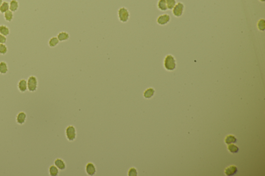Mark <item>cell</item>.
I'll list each match as a JSON object with an SVG mask.
<instances>
[{"label":"cell","instance_id":"6da1fadb","mask_svg":"<svg viewBox=\"0 0 265 176\" xmlns=\"http://www.w3.org/2000/svg\"><path fill=\"white\" fill-rule=\"evenodd\" d=\"M131 14L129 10L125 7H121L118 10V18L121 23H125L129 21Z\"/></svg>","mask_w":265,"mask_h":176},{"label":"cell","instance_id":"7a4b0ae2","mask_svg":"<svg viewBox=\"0 0 265 176\" xmlns=\"http://www.w3.org/2000/svg\"><path fill=\"white\" fill-rule=\"evenodd\" d=\"M28 90L31 92H35L38 88V82L35 76H31L27 80Z\"/></svg>","mask_w":265,"mask_h":176},{"label":"cell","instance_id":"3957f363","mask_svg":"<svg viewBox=\"0 0 265 176\" xmlns=\"http://www.w3.org/2000/svg\"><path fill=\"white\" fill-rule=\"evenodd\" d=\"M66 137L69 142H74L77 137V131L74 126H68L65 129Z\"/></svg>","mask_w":265,"mask_h":176},{"label":"cell","instance_id":"277c9868","mask_svg":"<svg viewBox=\"0 0 265 176\" xmlns=\"http://www.w3.org/2000/svg\"><path fill=\"white\" fill-rule=\"evenodd\" d=\"M176 61L172 55H168L164 60V66L167 70H173L176 68Z\"/></svg>","mask_w":265,"mask_h":176},{"label":"cell","instance_id":"5b68a950","mask_svg":"<svg viewBox=\"0 0 265 176\" xmlns=\"http://www.w3.org/2000/svg\"><path fill=\"white\" fill-rule=\"evenodd\" d=\"M184 5L182 3L179 2L178 4H176L174 8L172 13L175 16L179 17H180L182 15L184 11Z\"/></svg>","mask_w":265,"mask_h":176},{"label":"cell","instance_id":"8992f818","mask_svg":"<svg viewBox=\"0 0 265 176\" xmlns=\"http://www.w3.org/2000/svg\"><path fill=\"white\" fill-rule=\"evenodd\" d=\"M85 170L86 174L90 176H93L95 175L96 172V167L94 164L92 162H89L86 164Z\"/></svg>","mask_w":265,"mask_h":176},{"label":"cell","instance_id":"52a82bcc","mask_svg":"<svg viewBox=\"0 0 265 176\" xmlns=\"http://www.w3.org/2000/svg\"><path fill=\"white\" fill-rule=\"evenodd\" d=\"M27 119V115L24 111L19 112L16 117V122L19 125H23Z\"/></svg>","mask_w":265,"mask_h":176},{"label":"cell","instance_id":"ba28073f","mask_svg":"<svg viewBox=\"0 0 265 176\" xmlns=\"http://www.w3.org/2000/svg\"><path fill=\"white\" fill-rule=\"evenodd\" d=\"M17 87L20 92L24 93L28 90V84L27 81L25 79H21L20 80L17 85Z\"/></svg>","mask_w":265,"mask_h":176},{"label":"cell","instance_id":"9c48e42d","mask_svg":"<svg viewBox=\"0 0 265 176\" xmlns=\"http://www.w3.org/2000/svg\"><path fill=\"white\" fill-rule=\"evenodd\" d=\"M54 165L59 170H61V171L64 170L66 168L65 162L63 160L60 159V158H57L55 160Z\"/></svg>","mask_w":265,"mask_h":176},{"label":"cell","instance_id":"30bf717a","mask_svg":"<svg viewBox=\"0 0 265 176\" xmlns=\"http://www.w3.org/2000/svg\"><path fill=\"white\" fill-rule=\"evenodd\" d=\"M170 17L167 14L161 15L157 18V22L159 25H165L170 21Z\"/></svg>","mask_w":265,"mask_h":176},{"label":"cell","instance_id":"8fae6325","mask_svg":"<svg viewBox=\"0 0 265 176\" xmlns=\"http://www.w3.org/2000/svg\"><path fill=\"white\" fill-rule=\"evenodd\" d=\"M237 171V167L236 166L231 165L225 168L224 172L226 176H231L235 175Z\"/></svg>","mask_w":265,"mask_h":176},{"label":"cell","instance_id":"7c38bea8","mask_svg":"<svg viewBox=\"0 0 265 176\" xmlns=\"http://www.w3.org/2000/svg\"><path fill=\"white\" fill-rule=\"evenodd\" d=\"M57 38L60 42H63L68 40L70 38V35L68 32L65 31H62L58 33Z\"/></svg>","mask_w":265,"mask_h":176},{"label":"cell","instance_id":"4fadbf2b","mask_svg":"<svg viewBox=\"0 0 265 176\" xmlns=\"http://www.w3.org/2000/svg\"><path fill=\"white\" fill-rule=\"evenodd\" d=\"M154 94L155 90L154 89V88L150 87L144 90V92L143 93V96L144 97V98L149 99L151 98L154 96Z\"/></svg>","mask_w":265,"mask_h":176},{"label":"cell","instance_id":"5bb4252c","mask_svg":"<svg viewBox=\"0 0 265 176\" xmlns=\"http://www.w3.org/2000/svg\"><path fill=\"white\" fill-rule=\"evenodd\" d=\"M9 72L8 65L4 61L0 62V74H6Z\"/></svg>","mask_w":265,"mask_h":176},{"label":"cell","instance_id":"9a60e30c","mask_svg":"<svg viewBox=\"0 0 265 176\" xmlns=\"http://www.w3.org/2000/svg\"><path fill=\"white\" fill-rule=\"evenodd\" d=\"M9 3V10L12 12H16L19 9V3L17 0H11Z\"/></svg>","mask_w":265,"mask_h":176},{"label":"cell","instance_id":"2e32d148","mask_svg":"<svg viewBox=\"0 0 265 176\" xmlns=\"http://www.w3.org/2000/svg\"><path fill=\"white\" fill-rule=\"evenodd\" d=\"M59 174V170L55 165H51L49 168V174L50 176H57Z\"/></svg>","mask_w":265,"mask_h":176},{"label":"cell","instance_id":"e0dca14e","mask_svg":"<svg viewBox=\"0 0 265 176\" xmlns=\"http://www.w3.org/2000/svg\"><path fill=\"white\" fill-rule=\"evenodd\" d=\"M60 41L57 39V37H52L49 39L48 45L50 48H54L59 44Z\"/></svg>","mask_w":265,"mask_h":176},{"label":"cell","instance_id":"ac0fdd59","mask_svg":"<svg viewBox=\"0 0 265 176\" xmlns=\"http://www.w3.org/2000/svg\"><path fill=\"white\" fill-rule=\"evenodd\" d=\"M0 34L4 36H9L10 34V30L6 25H0Z\"/></svg>","mask_w":265,"mask_h":176},{"label":"cell","instance_id":"d6986e66","mask_svg":"<svg viewBox=\"0 0 265 176\" xmlns=\"http://www.w3.org/2000/svg\"><path fill=\"white\" fill-rule=\"evenodd\" d=\"M237 142V138L233 135H228L226 136L225 138V143L228 145L230 144L235 143Z\"/></svg>","mask_w":265,"mask_h":176},{"label":"cell","instance_id":"ffe728a7","mask_svg":"<svg viewBox=\"0 0 265 176\" xmlns=\"http://www.w3.org/2000/svg\"><path fill=\"white\" fill-rule=\"evenodd\" d=\"M157 7L161 11H166L168 9L166 0H159L157 3Z\"/></svg>","mask_w":265,"mask_h":176},{"label":"cell","instance_id":"44dd1931","mask_svg":"<svg viewBox=\"0 0 265 176\" xmlns=\"http://www.w3.org/2000/svg\"><path fill=\"white\" fill-rule=\"evenodd\" d=\"M9 10V3L6 1H4L0 6V13L4 14L7 11Z\"/></svg>","mask_w":265,"mask_h":176},{"label":"cell","instance_id":"7402d4cb","mask_svg":"<svg viewBox=\"0 0 265 176\" xmlns=\"http://www.w3.org/2000/svg\"><path fill=\"white\" fill-rule=\"evenodd\" d=\"M4 16L5 20L6 21H7V22H10L13 20V18H14L13 12H12L10 10L7 11L6 12H5L4 13Z\"/></svg>","mask_w":265,"mask_h":176},{"label":"cell","instance_id":"603a6c76","mask_svg":"<svg viewBox=\"0 0 265 176\" xmlns=\"http://www.w3.org/2000/svg\"><path fill=\"white\" fill-rule=\"evenodd\" d=\"M228 150H229L231 153H237L239 151V148L237 146L233 144H230L228 145L227 146Z\"/></svg>","mask_w":265,"mask_h":176},{"label":"cell","instance_id":"cb8c5ba5","mask_svg":"<svg viewBox=\"0 0 265 176\" xmlns=\"http://www.w3.org/2000/svg\"><path fill=\"white\" fill-rule=\"evenodd\" d=\"M128 176H137L138 172L135 167H131L129 168L127 172Z\"/></svg>","mask_w":265,"mask_h":176},{"label":"cell","instance_id":"d4e9b609","mask_svg":"<svg viewBox=\"0 0 265 176\" xmlns=\"http://www.w3.org/2000/svg\"><path fill=\"white\" fill-rule=\"evenodd\" d=\"M166 2L167 9H173L176 4V0H166Z\"/></svg>","mask_w":265,"mask_h":176},{"label":"cell","instance_id":"484cf974","mask_svg":"<svg viewBox=\"0 0 265 176\" xmlns=\"http://www.w3.org/2000/svg\"><path fill=\"white\" fill-rule=\"evenodd\" d=\"M7 51L8 49L6 46L3 44H0V54H6Z\"/></svg>","mask_w":265,"mask_h":176},{"label":"cell","instance_id":"4316f807","mask_svg":"<svg viewBox=\"0 0 265 176\" xmlns=\"http://www.w3.org/2000/svg\"><path fill=\"white\" fill-rule=\"evenodd\" d=\"M258 27L261 31H264L265 29V20L264 19H261L259 21Z\"/></svg>","mask_w":265,"mask_h":176},{"label":"cell","instance_id":"83f0119b","mask_svg":"<svg viewBox=\"0 0 265 176\" xmlns=\"http://www.w3.org/2000/svg\"><path fill=\"white\" fill-rule=\"evenodd\" d=\"M6 36H4L0 34V44H5L6 42Z\"/></svg>","mask_w":265,"mask_h":176},{"label":"cell","instance_id":"f1b7e54d","mask_svg":"<svg viewBox=\"0 0 265 176\" xmlns=\"http://www.w3.org/2000/svg\"><path fill=\"white\" fill-rule=\"evenodd\" d=\"M3 2V0H0V6H1V4H2Z\"/></svg>","mask_w":265,"mask_h":176},{"label":"cell","instance_id":"f546056e","mask_svg":"<svg viewBox=\"0 0 265 176\" xmlns=\"http://www.w3.org/2000/svg\"><path fill=\"white\" fill-rule=\"evenodd\" d=\"M259 1H261V2H264L265 1V0H259Z\"/></svg>","mask_w":265,"mask_h":176}]
</instances>
